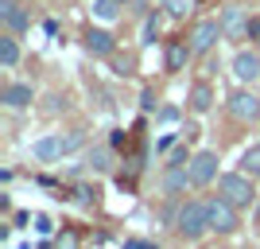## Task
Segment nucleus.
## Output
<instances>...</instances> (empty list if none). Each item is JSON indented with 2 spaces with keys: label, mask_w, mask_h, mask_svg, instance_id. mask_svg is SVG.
Masks as SVG:
<instances>
[{
  "label": "nucleus",
  "mask_w": 260,
  "mask_h": 249,
  "mask_svg": "<svg viewBox=\"0 0 260 249\" xmlns=\"http://www.w3.org/2000/svg\"><path fill=\"white\" fill-rule=\"evenodd\" d=\"M210 230V203L206 199H186L175 210V234L183 241H198Z\"/></svg>",
  "instance_id": "nucleus-1"
},
{
  "label": "nucleus",
  "mask_w": 260,
  "mask_h": 249,
  "mask_svg": "<svg viewBox=\"0 0 260 249\" xmlns=\"http://www.w3.org/2000/svg\"><path fill=\"white\" fill-rule=\"evenodd\" d=\"M82 144H86V132H51V136L31 144V160L35 163H54V160H62V156H70V152H78Z\"/></svg>",
  "instance_id": "nucleus-2"
},
{
  "label": "nucleus",
  "mask_w": 260,
  "mask_h": 249,
  "mask_svg": "<svg viewBox=\"0 0 260 249\" xmlns=\"http://www.w3.org/2000/svg\"><path fill=\"white\" fill-rule=\"evenodd\" d=\"M217 191L229 199L233 206H241V210H249V206H256V179L252 175H245L237 168V172H225V175H217Z\"/></svg>",
  "instance_id": "nucleus-3"
},
{
  "label": "nucleus",
  "mask_w": 260,
  "mask_h": 249,
  "mask_svg": "<svg viewBox=\"0 0 260 249\" xmlns=\"http://www.w3.org/2000/svg\"><path fill=\"white\" fill-rule=\"evenodd\" d=\"M206 203H210V230L214 234H237L241 230V206H233L221 191L214 199H206Z\"/></svg>",
  "instance_id": "nucleus-4"
},
{
  "label": "nucleus",
  "mask_w": 260,
  "mask_h": 249,
  "mask_svg": "<svg viewBox=\"0 0 260 249\" xmlns=\"http://www.w3.org/2000/svg\"><path fill=\"white\" fill-rule=\"evenodd\" d=\"M217 39H225L221 20H198L194 27H190V35H186V43H190V51H194V59L210 54V51L217 47Z\"/></svg>",
  "instance_id": "nucleus-5"
},
{
  "label": "nucleus",
  "mask_w": 260,
  "mask_h": 249,
  "mask_svg": "<svg viewBox=\"0 0 260 249\" xmlns=\"http://www.w3.org/2000/svg\"><path fill=\"white\" fill-rule=\"evenodd\" d=\"M225 109H229V117L241 121V125H252V121H260V98L252 94L249 86H237L233 94L225 98Z\"/></svg>",
  "instance_id": "nucleus-6"
},
{
  "label": "nucleus",
  "mask_w": 260,
  "mask_h": 249,
  "mask_svg": "<svg viewBox=\"0 0 260 249\" xmlns=\"http://www.w3.org/2000/svg\"><path fill=\"white\" fill-rule=\"evenodd\" d=\"M217 152L214 148H198L194 156H190V163H186V168H190V187H210L217 179Z\"/></svg>",
  "instance_id": "nucleus-7"
},
{
  "label": "nucleus",
  "mask_w": 260,
  "mask_h": 249,
  "mask_svg": "<svg viewBox=\"0 0 260 249\" xmlns=\"http://www.w3.org/2000/svg\"><path fill=\"white\" fill-rule=\"evenodd\" d=\"M229 70H233V78H237L241 86H252L260 78V47H241L237 54H233V63H229Z\"/></svg>",
  "instance_id": "nucleus-8"
},
{
  "label": "nucleus",
  "mask_w": 260,
  "mask_h": 249,
  "mask_svg": "<svg viewBox=\"0 0 260 249\" xmlns=\"http://www.w3.org/2000/svg\"><path fill=\"white\" fill-rule=\"evenodd\" d=\"M82 47H86L93 59H113V54H117V35L105 32V27H86V32H82Z\"/></svg>",
  "instance_id": "nucleus-9"
},
{
  "label": "nucleus",
  "mask_w": 260,
  "mask_h": 249,
  "mask_svg": "<svg viewBox=\"0 0 260 249\" xmlns=\"http://www.w3.org/2000/svg\"><path fill=\"white\" fill-rule=\"evenodd\" d=\"M217 20H221V27H225V39H241V35L252 32V20H249V12L241 8V4H225Z\"/></svg>",
  "instance_id": "nucleus-10"
},
{
  "label": "nucleus",
  "mask_w": 260,
  "mask_h": 249,
  "mask_svg": "<svg viewBox=\"0 0 260 249\" xmlns=\"http://www.w3.org/2000/svg\"><path fill=\"white\" fill-rule=\"evenodd\" d=\"M0 23H4L12 35H27L31 16H27V8H23L20 0H0Z\"/></svg>",
  "instance_id": "nucleus-11"
},
{
  "label": "nucleus",
  "mask_w": 260,
  "mask_h": 249,
  "mask_svg": "<svg viewBox=\"0 0 260 249\" xmlns=\"http://www.w3.org/2000/svg\"><path fill=\"white\" fill-rule=\"evenodd\" d=\"M186 187H190V168H186V163H167V168H163V179H159V191L167 199H179Z\"/></svg>",
  "instance_id": "nucleus-12"
},
{
  "label": "nucleus",
  "mask_w": 260,
  "mask_h": 249,
  "mask_svg": "<svg viewBox=\"0 0 260 249\" xmlns=\"http://www.w3.org/2000/svg\"><path fill=\"white\" fill-rule=\"evenodd\" d=\"M214 101H217V94H214V86H210V82H194V86H190V94H186V109H190L194 117L210 113V109H214Z\"/></svg>",
  "instance_id": "nucleus-13"
},
{
  "label": "nucleus",
  "mask_w": 260,
  "mask_h": 249,
  "mask_svg": "<svg viewBox=\"0 0 260 249\" xmlns=\"http://www.w3.org/2000/svg\"><path fill=\"white\" fill-rule=\"evenodd\" d=\"M0 101H4L8 109H27L35 101V90L27 86V82H8V86L0 90Z\"/></svg>",
  "instance_id": "nucleus-14"
},
{
  "label": "nucleus",
  "mask_w": 260,
  "mask_h": 249,
  "mask_svg": "<svg viewBox=\"0 0 260 249\" xmlns=\"http://www.w3.org/2000/svg\"><path fill=\"white\" fill-rule=\"evenodd\" d=\"M186 59H194L190 43H186V39H171V43H167V70H183Z\"/></svg>",
  "instance_id": "nucleus-15"
},
{
  "label": "nucleus",
  "mask_w": 260,
  "mask_h": 249,
  "mask_svg": "<svg viewBox=\"0 0 260 249\" xmlns=\"http://www.w3.org/2000/svg\"><path fill=\"white\" fill-rule=\"evenodd\" d=\"M0 66H4V70H16V66H20V43H16L12 32L0 39Z\"/></svg>",
  "instance_id": "nucleus-16"
},
{
  "label": "nucleus",
  "mask_w": 260,
  "mask_h": 249,
  "mask_svg": "<svg viewBox=\"0 0 260 249\" xmlns=\"http://www.w3.org/2000/svg\"><path fill=\"white\" fill-rule=\"evenodd\" d=\"M237 168H241L245 175H252V179H260V144H252V148H245V152H241Z\"/></svg>",
  "instance_id": "nucleus-17"
},
{
  "label": "nucleus",
  "mask_w": 260,
  "mask_h": 249,
  "mask_svg": "<svg viewBox=\"0 0 260 249\" xmlns=\"http://www.w3.org/2000/svg\"><path fill=\"white\" fill-rule=\"evenodd\" d=\"M93 16L105 23H113L120 16V0H93Z\"/></svg>",
  "instance_id": "nucleus-18"
},
{
  "label": "nucleus",
  "mask_w": 260,
  "mask_h": 249,
  "mask_svg": "<svg viewBox=\"0 0 260 249\" xmlns=\"http://www.w3.org/2000/svg\"><path fill=\"white\" fill-rule=\"evenodd\" d=\"M89 168H93V172H109V168H113V152L109 148H93L89 152Z\"/></svg>",
  "instance_id": "nucleus-19"
},
{
  "label": "nucleus",
  "mask_w": 260,
  "mask_h": 249,
  "mask_svg": "<svg viewBox=\"0 0 260 249\" xmlns=\"http://www.w3.org/2000/svg\"><path fill=\"white\" fill-rule=\"evenodd\" d=\"M163 8L171 16H186V0H163Z\"/></svg>",
  "instance_id": "nucleus-20"
},
{
  "label": "nucleus",
  "mask_w": 260,
  "mask_h": 249,
  "mask_svg": "<svg viewBox=\"0 0 260 249\" xmlns=\"http://www.w3.org/2000/svg\"><path fill=\"white\" fill-rule=\"evenodd\" d=\"M113 70H117V74H132V59H124V63L117 59V63H113Z\"/></svg>",
  "instance_id": "nucleus-21"
},
{
  "label": "nucleus",
  "mask_w": 260,
  "mask_h": 249,
  "mask_svg": "<svg viewBox=\"0 0 260 249\" xmlns=\"http://www.w3.org/2000/svg\"><path fill=\"white\" fill-rule=\"evenodd\" d=\"M58 249H78V241H74V234H66V238H58Z\"/></svg>",
  "instance_id": "nucleus-22"
},
{
  "label": "nucleus",
  "mask_w": 260,
  "mask_h": 249,
  "mask_svg": "<svg viewBox=\"0 0 260 249\" xmlns=\"http://www.w3.org/2000/svg\"><path fill=\"white\" fill-rule=\"evenodd\" d=\"M155 32H159V16H155V20H148V27H144V35H148V39H152Z\"/></svg>",
  "instance_id": "nucleus-23"
},
{
  "label": "nucleus",
  "mask_w": 260,
  "mask_h": 249,
  "mask_svg": "<svg viewBox=\"0 0 260 249\" xmlns=\"http://www.w3.org/2000/svg\"><path fill=\"white\" fill-rule=\"evenodd\" d=\"M124 249H155V245H148V241H128Z\"/></svg>",
  "instance_id": "nucleus-24"
},
{
  "label": "nucleus",
  "mask_w": 260,
  "mask_h": 249,
  "mask_svg": "<svg viewBox=\"0 0 260 249\" xmlns=\"http://www.w3.org/2000/svg\"><path fill=\"white\" fill-rule=\"evenodd\" d=\"M252 39H256V47H260V20H252Z\"/></svg>",
  "instance_id": "nucleus-25"
},
{
  "label": "nucleus",
  "mask_w": 260,
  "mask_h": 249,
  "mask_svg": "<svg viewBox=\"0 0 260 249\" xmlns=\"http://www.w3.org/2000/svg\"><path fill=\"white\" fill-rule=\"evenodd\" d=\"M252 218H256V230H260V203H256V214H252Z\"/></svg>",
  "instance_id": "nucleus-26"
},
{
  "label": "nucleus",
  "mask_w": 260,
  "mask_h": 249,
  "mask_svg": "<svg viewBox=\"0 0 260 249\" xmlns=\"http://www.w3.org/2000/svg\"><path fill=\"white\" fill-rule=\"evenodd\" d=\"M51 4H70V0H51Z\"/></svg>",
  "instance_id": "nucleus-27"
},
{
  "label": "nucleus",
  "mask_w": 260,
  "mask_h": 249,
  "mask_svg": "<svg viewBox=\"0 0 260 249\" xmlns=\"http://www.w3.org/2000/svg\"><path fill=\"white\" fill-rule=\"evenodd\" d=\"M120 4H128V0H120Z\"/></svg>",
  "instance_id": "nucleus-28"
}]
</instances>
